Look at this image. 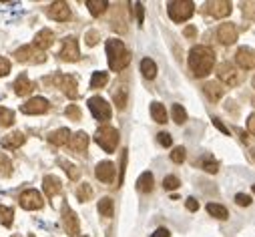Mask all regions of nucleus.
I'll return each mask as SVG.
<instances>
[{"label": "nucleus", "mask_w": 255, "mask_h": 237, "mask_svg": "<svg viewBox=\"0 0 255 237\" xmlns=\"http://www.w3.org/2000/svg\"><path fill=\"white\" fill-rule=\"evenodd\" d=\"M52 42H54V32L48 30V28L40 30V32L34 36V48H38V50H42V52H44Z\"/></svg>", "instance_id": "obj_18"}, {"label": "nucleus", "mask_w": 255, "mask_h": 237, "mask_svg": "<svg viewBox=\"0 0 255 237\" xmlns=\"http://www.w3.org/2000/svg\"><path fill=\"white\" fill-rule=\"evenodd\" d=\"M60 165H62V169H65L67 173H69V177H71V179L73 181H77L79 179V175H81V171L73 165V163H67V161H60Z\"/></svg>", "instance_id": "obj_36"}, {"label": "nucleus", "mask_w": 255, "mask_h": 237, "mask_svg": "<svg viewBox=\"0 0 255 237\" xmlns=\"http://www.w3.org/2000/svg\"><path fill=\"white\" fill-rule=\"evenodd\" d=\"M113 211H115L113 199L105 197V199H101V201H99V213H101L103 217H111V215H113Z\"/></svg>", "instance_id": "obj_30"}, {"label": "nucleus", "mask_w": 255, "mask_h": 237, "mask_svg": "<svg viewBox=\"0 0 255 237\" xmlns=\"http://www.w3.org/2000/svg\"><path fill=\"white\" fill-rule=\"evenodd\" d=\"M137 189L141 191V193H149V191H153V175L147 171V173H143L141 177H139V181H137Z\"/></svg>", "instance_id": "obj_26"}, {"label": "nucleus", "mask_w": 255, "mask_h": 237, "mask_svg": "<svg viewBox=\"0 0 255 237\" xmlns=\"http://www.w3.org/2000/svg\"><path fill=\"white\" fill-rule=\"evenodd\" d=\"M48 16L58 20V22H65V20L71 18V8H69L67 2H52L48 6Z\"/></svg>", "instance_id": "obj_13"}, {"label": "nucleus", "mask_w": 255, "mask_h": 237, "mask_svg": "<svg viewBox=\"0 0 255 237\" xmlns=\"http://www.w3.org/2000/svg\"><path fill=\"white\" fill-rule=\"evenodd\" d=\"M253 87H255V79H253Z\"/></svg>", "instance_id": "obj_54"}, {"label": "nucleus", "mask_w": 255, "mask_h": 237, "mask_svg": "<svg viewBox=\"0 0 255 237\" xmlns=\"http://www.w3.org/2000/svg\"><path fill=\"white\" fill-rule=\"evenodd\" d=\"M151 115H153V118L157 123H167V111H165V107L161 103H153L151 105Z\"/></svg>", "instance_id": "obj_28"}, {"label": "nucleus", "mask_w": 255, "mask_h": 237, "mask_svg": "<svg viewBox=\"0 0 255 237\" xmlns=\"http://www.w3.org/2000/svg\"><path fill=\"white\" fill-rule=\"evenodd\" d=\"M185 155H187V151H185L183 147H177V149L171 153V159H173V163H183V161H185Z\"/></svg>", "instance_id": "obj_40"}, {"label": "nucleus", "mask_w": 255, "mask_h": 237, "mask_svg": "<svg viewBox=\"0 0 255 237\" xmlns=\"http://www.w3.org/2000/svg\"><path fill=\"white\" fill-rule=\"evenodd\" d=\"M195 34H197V30H195L193 26H187V28H185V36L191 38V36H195Z\"/></svg>", "instance_id": "obj_52"}, {"label": "nucleus", "mask_w": 255, "mask_h": 237, "mask_svg": "<svg viewBox=\"0 0 255 237\" xmlns=\"http://www.w3.org/2000/svg\"><path fill=\"white\" fill-rule=\"evenodd\" d=\"M141 73L149 81L155 79L157 77V65H155V61H151V58H143V61H141Z\"/></svg>", "instance_id": "obj_25"}, {"label": "nucleus", "mask_w": 255, "mask_h": 237, "mask_svg": "<svg viewBox=\"0 0 255 237\" xmlns=\"http://www.w3.org/2000/svg\"><path fill=\"white\" fill-rule=\"evenodd\" d=\"M247 129H249V133L255 137V113H253V115L247 118Z\"/></svg>", "instance_id": "obj_46"}, {"label": "nucleus", "mask_w": 255, "mask_h": 237, "mask_svg": "<svg viewBox=\"0 0 255 237\" xmlns=\"http://www.w3.org/2000/svg\"><path fill=\"white\" fill-rule=\"evenodd\" d=\"M16 61L18 63H28V65H38V63H44L46 61V54L34 46H20L16 50Z\"/></svg>", "instance_id": "obj_5"}, {"label": "nucleus", "mask_w": 255, "mask_h": 237, "mask_svg": "<svg viewBox=\"0 0 255 237\" xmlns=\"http://www.w3.org/2000/svg\"><path fill=\"white\" fill-rule=\"evenodd\" d=\"M0 163H2V169H0V173H2V175H8V173H10V171L6 169V167H10L8 159H2V161H0Z\"/></svg>", "instance_id": "obj_50"}, {"label": "nucleus", "mask_w": 255, "mask_h": 237, "mask_svg": "<svg viewBox=\"0 0 255 237\" xmlns=\"http://www.w3.org/2000/svg\"><path fill=\"white\" fill-rule=\"evenodd\" d=\"M157 139H159V143H161L163 147H171V143H173L169 133H159V137H157Z\"/></svg>", "instance_id": "obj_45"}, {"label": "nucleus", "mask_w": 255, "mask_h": 237, "mask_svg": "<svg viewBox=\"0 0 255 237\" xmlns=\"http://www.w3.org/2000/svg\"><path fill=\"white\" fill-rule=\"evenodd\" d=\"M213 65H215V52L213 48L205 46V44H199V46H193L189 52V67L193 71L195 77H207L211 71H213Z\"/></svg>", "instance_id": "obj_1"}, {"label": "nucleus", "mask_w": 255, "mask_h": 237, "mask_svg": "<svg viewBox=\"0 0 255 237\" xmlns=\"http://www.w3.org/2000/svg\"><path fill=\"white\" fill-rule=\"evenodd\" d=\"M67 117H69V118H73V121H79V118H81V109H79L77 105L67 107Z\"/></svg>", "instance_id": "obj_41"}, {"label": "nucleus", "mask_w": 255, "mask_h": 237, "mask_svg": "<svg viewBox=\"0 0 255 237\" xmlns=\"http://www.w3.org/2000/svg\"><path fill=\"white\" fill-rule=\"evenodd\" d=\"M253 159H255V149H253Z\"/></svg>", "instance_id": "obj_53"}, {"label": "nucleus", "mask_w": 255, "mask_h": 237, "mask_svg": "<svg viewBox=\"0 0 255 237\" xmlns=\"http://www.w3.org/2000/svg\"><path fill=\"white\" fill-rule=\"evenodd\" d=\"M167 10H169V16L175 20V22H183V20H189L195 12V4L191 0H173V2L167 4Z\"/></svg>", "instance_id": "obj_3"}, {"label": "nucleus", "mask_w": 255, "mask_h": 237, "mask_svg": "<svg viewBox=\"0 0 255 237\" xmlns=\"http://www.w3.org/2000/svg\"><path fill=\"white\" fill-rule=\"evenodd\" d=\"M87 6H89V10H91L93 16H101L107 10L109 2H107V0H87Z\"/></svg>", "instance_id": "obj_27"}, {"label": "nucleus", "mask_w": 255, "mask_h": 237, "mask_svg": "<svg viewBox=\"0 0 255 237\" xmlns=\"http://www.w3.org/2000/svg\"><path fill=\"white\" fill-rule=\"evenodd\" d=\"M89 109H91L93 117L97 118V121H101V123H105V121H109V118H111V105L105 99H101V97L89 99Z\"/></svg>", "instance_id": "obj_6"}, {"label": "nucleus", "mask_w": 255, "mask_h": 237, "mask_svg": "<svg viewBox=\"0 0 255 237\" xmlns=\"http://www.w3.org/2000/svg\"><path fill=\"white\" fill-rule=\"evenodd\" d=\"M69 145H71V149L75 153H85L87 151V145H89V135L85 131H81V133H77V135H73L69 139Z\"/></svg>", "instance_id": "obj_19"}, {"label": "nucleus", "mask_w": 255, "mask_h": 237, "mask_svg": "<svg viewBox=\"0 0 255 237\" xmlns=\"http://www.w3.org/2000/svg\"><path fill=\"white\" fill-rule=\"evenodd\" d=\"M69 139H71V131H69V129H56V131H52V133L48 135V141H50L52 145H56V147L67 145Z\"/></svg>", "instance_id": "obj_23"}, {"label": "nucleus", "mask_w": 255, "mask_h": 237, "mask_svg": "<svg viewBox=\"0 0 255 237\" xmlns=\"http://www.w3.org/2000/svg\"><path fill=\"white\" fill-rule=\"evenodd\" d=\"M8 71H10V63L6 61L4 56H0V77H6Z\"/></svg>", "instance_id": "obj_43"}, {"label": "nucleus", "mask_w": 255, "mask_h": 237, "mask_svg": "<svg viewBox=\"0 0 255 237\" xmlns=\"http://www.w3.org/2000/svg\"><path fill=\"white\" fill-rule=\"evenodd\" d=\"M48 107H50V105H48L46 99L34 97V99H30L28 103L22 105V113H24V115H42V113L48 111Z\"/></svg>", "instance_id": "obj_12"}, {"label": "nucleus", "mask_w": 255, "mask_h": 237, "mask_svg": "<svg viewBox=\"0 0 255 237\" xmlns=\"http://www.w3.org/2000/svg\"><path fill=\"white\" fill-rule=\"evenodd\" d=\"M213 125H215V127H217V129H219L221 133H225V135H229V131H227V127H225V125H223V123L219 121V118H215V117H213Z\"/></svg>", "instance_id": "obj_48"}, {"label": "nucleus", "mask_w": 255, "mask_h": 237, "mask_svg": "<svg viewBox=\"0 0 255 237\" xmlns=\"http://www.w3.org/2000/svg\"><path fill=\"white\" fill-rule=\"evenodd\" d=\"M95 141L107 151V153H113L119 145V131L115 127H101L95 135Z\"/></svg>", "instance_id": "obj_4"}, {"label": "nucleus", "mask_w": 255, "mask_h": 237, "mask_svg": "<svg viewBox=\"0 0 255 237\" xmlns=\"http://www.w3.org/2000/svg\"><path fill=\"white\" fill-rule=\"evenodd\" d=\"M56 85L60 87V91L65 93L69 99H77L79 97V85H77V79L73 75H60L56 77Z\"/></svg>", "instance_id": "obj_11"}, {"label": "nucleus", "mask_w": 255, "mask_h": 237, "mask_svg": "<svg viewBox=\"0 0 255 237\" xmlns=\"http://www.w3.org/2000/svg\"><path fill=\"white\" fill-rule=\"evenodd\" d=\"M115 103H117L119 109H123L127 105V89L125 87H121L119 91H115Z\"/></svg>", "instance_id": "obj_38"}, {"label": "nucleus", "mask_w": 255, "mask_h": 237, "mask_svg": "<svg viewBox=\"0 0 255 237\" xmlns=\"http://www.w3.org/2000/svg\"><path fill=\"white\" fill-rule=\"evenodd\" d=\"M207 211H209V215H213L215 219H227V209L223 207V205H217V203H209L207 205Z\"/></svg>", "instance_id": "obj_31"}, {"label": "nucleus", "mask_w": 255, "mask_h": 237, "mask_svg": "<svg viewBox=\"0 0 255 237\" xmlns=\"http://www.w3.org/2000/svg\"><path fill=\"white\" fill-rule=\"evenodd\" d=\"M97 179H101L103 183H113L115 179V165L111 161H103L97 165Z\"/></svg>", "instance_id": "obj_16"}, {"label": "nucleus", "mask_w": 255, "mask_h": 237, "mask_svg": "<svg viewBox=\"0 0 255 237\" xmlns=\"http://www.w3.org/2000/svg\"><path fill=\"white\" fill-rule=\"evenodd\" d=\"M217 38H219V42L221 44H233L235 40H237V28H235V24H231V22H223L221 26H219V30H217Z\"/></svg>", "instance_id": "obj_14"}, {"label": "nucleus", "mask_w": 255, "mask_h": 237, "mask_svg": "<svg viewBox=\"0 0 255 237\" xmlns=\"http://www.w3.org/2000/svg\"><path fill=\"white\" fill-rule=\"evenodd\" d=\"M231 8H233V4L229 0H213V2L205 4V12L211 14L213 18H223V16L231 14Z\"/></svg>", "instance_id": "obj_8"}, {"label": "nucleus", "mask_w": 255, "mask_h": 237, "mask_svg": "<svg viewBox=\"0 0 255 237\" xmlns=\"http://www.w3.org/2000/svg\"><path fill=\"white\" fill-rule=\"evenodd\" d=\"M235 61H237V65L241 67V69H255V52L251 50V48H239L237 50V54H235Z\"/></svg>", "instance_id": "obj_15"}, {"label": "nucleus", "mask_w": 255, "mask_h": 237, "mask_svg": "<svg viewBox=\"0 0 255 237\" xmlns=\"http://www.w3.org/2000/svg\"><path fill=\"white\" fill-rule=\"evenodd\" d=\"M107 58H109L111 71H115V73L123 71L127 65L131 63L129 50H127V46H125L119 38H111V40L107 42Z\"/></svg>", "instance_id": "obj_2"}, {"label": "nucleus", "mask_w": 255, "mask_h": 237, "mask_svg": "<svg viewBox=\"0 0 255 237\" xmlns=\"http://www.w3.org/2000/svg\"><path fill=\"white\" fill-rule=\"evenodd\" d=\"M62 227H65V231L73 237L79 233V219L71 209H65V215H62Z\"/></svg>", "instance_id": "obj_17"}, {"label": "nucleus", "mask_w": 255, "mask_h": 237, "mask_svg": "<svg viewBox=\"0 0 255 237\" xmlns=\"http://www.w3.org/2000/svg\"><path fill=\"white\" fill-rule=\"evenodd\" d=\"M135 8H137V18H139V24L143 22V4H135Z\"/></svg>", "instance_id": "obj_51"}, {"label": "nucleus", "mask_w": 255, "mask_h": 237, "mask_svg": "<svg viewBox=\"0 0 255 237\" xmlns=\"http://www.w3.org/2000/svg\"><path fill=\"white\" fill-rule=\"evenodd\" d=\"M253 191H255V185H253Z\"/></svg>", "instance_id": "obj_55"}, {"label": "nucleus", "mask_w": 255, "mask_h": 237, "mask_svg": "<svg viewBox=\"0 0 255 237\" xmlns=\"http://www.w3.org/2000/svg\"><path fill=\"white\" fill-rule=\"evenodd\" d=\"M42 203H44L42 195H40L38 191H34V189H28V191H24V193L20 195V207H22V209H26V211L40 209V207H42Z\"/></svg>", "instance_id": "obj_10"}, {"label": "nucleus", "mask_w": 255, "mask_h": 237, "mask_svg": "<svg viewBox=\"0 0 255 237\" xmlns=\"http://www.w3.org/2000/svg\"><path fill=\"white\" fill-rule=\"evenodd\" d=\"M217 77L221 83H225L227 87H235L239 83V73L235 71V67L231 63H221L217 67Z\"/></svg>", "instance_id": "obj_9"}, {"label": "nucleus", "mask_w": 255, "mask_h": 237, "mask_svg": "<svg viewBox=\"0 0 255 237\" xmlns=\"http://www.w3.org/2000/svg\"><path fill=\"white\" fill-rule=\"evenodd\" d=\"M235 203L241 205V207H247V205H251V197L245 195V193H237L235 195Z\"/></svg>", "instance_id": "obj_42"}, {"label": "nucleus", "mask_w": 255, "mask_h": 237, "mask_svg": "<svg viewBox=\"0 0 255 237\" xmlns=\"http://www.w3.org/2000/svg\"><path fill=\"white\" fill-rule=\"evenodd\" d=\"M181 185V181L177 179L175 175H169V177H165V181H163V187L165 189H177Z\"/></svg>", "instance_id": "obj_39"}, {"label": "nucleus", "mask_w": 255, "mask_h": 237, "mask_svg": "<svg viewBox=\"0 0 255 237\" xmlns=\"http://www.w3.org/2000/svg\"><path fill=\"white\" fill-rule=\"evenodd\" d=\"M203 91H205V95H207V99L211 103H217L223 97V93H225V89L219 83H205L203 85Z\"/></svg>", "instance_id": "obj_21"}, {"label": "nucleus", "mask_w": 255, "mask_h": 237, "mask_svg": "<svg viewBox=\"0 0 255 237\" xmlns=\"http://www.w3.org/2000/svg\"><path fill=\"white\" fill-rule=\"evenodd\" d=\"M14 93L18 95V97H26V95H30L32 93V89H34V83L32 81H28L24 75L22 77H18L16 81H14Z\"/></svg>", "instance_id": "obj_20"}, {"label": "nucleus", "mask_w": 255, "mask_h": 237, "mask_svg": "<svg viewBox=\"0 0 255 237\" xmlns=\"http://www.w3.org/2000/svg\"><path fill=\"white\" fill-rule=\"evenodd\" d=\"M97 42H99V32L97 30H89L87 32V44L89 46H95Z\"/></svg>", "instance_id": "obj_44"}, {"label": "nucleus", "mask_w": 255, "mask_h": 237, "mask_svg": "<svg viewBox=\"0 0 255 237\" xmlns=\"http://www.w3.org/2000/svg\"><path fill=\"white\" fill-rule=\"evenodd\" d=\"M42 187H44V195L46 197H54L56 193H60V181L52 175H46L44 181H42Z\"/></svg>", "instance_id": "obj_22"}, {"label": "nucleus", "mask_w": 255, "mask_h": 237, "mask_svg": "<svg viewBox=\"0 0 255 237\" xmlns=\"http://www.w3.org/2000/svg\"><path fill=\"white\" fill-rule=\"evenodd\" d=\"M24 141H26V137L22 135V133H10V135H6L4 139H2V145L6 147V149H18V147H22L24 145Z\"/></svg>", "instance_id": "obj_24"}, {"label": "nucleus", "mask_w": 255, "mask_h": 237, "mask_svg": "<svg viewBox=\"0 0 255 237\" xmlns=\"http://www.w3.org/2000/svg\"><path fill=\"white\" fill-rule=\"evenodd\" d=\"M201 167H203L207 173H217V171H219L217 161H213L211 157H203V159H201Z\"/></svg>", "instance_id": "obj_37"}, {"label": "nucleus", "mask_w": 255, "mask_h": 237, "mask_svg": "<svg viewBox=\"0 0 255 237\" xmlns=\"http://www.w3.org/2000/svg\"><path fill=\"white\" fill-rule=\"evenodd\" d=\"M77 197H79V201H89V199H93V187L89 185V183H83L79 189H77Z\"/></svg>", "instance_id": "obj_33"}, {"label": "nucleus", "mask_w": 255, "mask_h": 237, "mask_svg": "<svg viewBox=\"0 0 255 237\" xmlns=\"http://www.w3.org/2000/svg\"><path fill=\"white\" fill-rule=\"evenodd\" d=\"M173 118H175L177 125H183L187 121V111L181 105H173Z\"/></svg>", "instance_id": "obj_34"}, {"label": "nucleus", "mask_w": 255, "mask_h": 237, "mask_svg": "<svg viewBox=\"0 0 255 237\" xmlns=\"http://www.w3.org/2000/svg\"><path fill=\"white\" fill-rule=\"evenodd\" d=\"M187 209H189V211H197V209H199V203H197L195 199H187Z\"/></svg>", "instance_id": "obj_49"}, {"label": "nucleus", "mask_w": 255, "mask_h": 237, "mask_svg": "<svg viewBox=\"0 0 255 237\" xmlns=\"http://www.w3.org/2000/svg\"><path fill=\"white\" fill-rule=\"evenodd\" d=\"M14 123V113L10 109L0 107V127H10Z\"/></svg>", "instance_id": "obj_29"}, {"label": "nucleus", "mask_w": 255, "mask_h": 237, "mask_svg": "<svg viewBox=\"0 0 255 237\" xmlns=\"http://www.w3.org/2000/svg\"><path fill=\"white\" fill-rule=\"evenodd\" d=\"M107 81H109V75L107 73H95L93 79H91V87L93 89H101V87L107 85Z\"/></svg>", "instance_id": "obj_35"}, {"label": "nucleus", "mask_w": 255, "mask_h": 237, "mask_svg": "<svg viewBox=\"0 0 255 237\" xmlns=\"http://www.w3.org/2000/svg\"><path fill=\"white\" fill-rule=\"evenodd\" d=\"M12 219H14V211L10 207L0 205V223L8 227V225H12Z\"/></svg>", "instance_id": "obj_32"}, {"label": "nucleus", "mask_w": 255, "mask_h": 237, "mask_svg": "<svg viewBox=\"0 0 255 237\" xmlns=\"http://www.w3.org/2000/svg\"><path fill=\"white\" fill-rule=\"evenodd\" d=\"M58 56L62 58V61H67V63H75V61H79L81 52H79V42H77V38H65V42H62V48H60Z\"/></svg>", "instance_id": "obj_7"}, {"label": "nucleus", "mask_w": 255, "mask_h": 237, "mask_svg": "<svg viewBox=\"0 0 255 237\" xmlns=\"http://www.w3.org/2000/svg\"><path fill=\"white\" fill-rule=\"evenodd\" d=\"M169 235H171V233H169V229H165V227H159V229H157V231H155L151 237H169Z\"/></svg>", "instance_id": "obj_47"}]
</instances>
